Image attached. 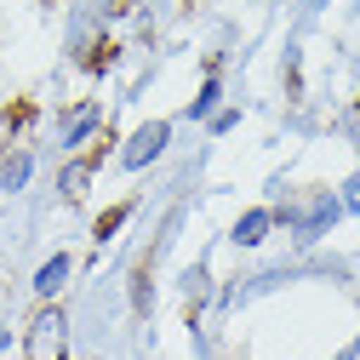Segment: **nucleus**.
Masks as SVG:
<instances>
[{
    "label": "nucleus",
    "mask_w": 360,
    "mask_h": 360,
    "mask_svg": "<svg viewBox=\"0 0 360 360\" xmlns=\"http://www.w3.org/2000/svg\"><path fill=\"white\" fill-rule=\"evenodd\" d=\"M23 360H69V321H63V309H40L29 321Z\"/></svg>",
    "instance_id": "f257e3e1"
},
{
    "label": "nucleus",
    "mask_w": 360,
    "mask_h": 360,
    "mask_svg": "<svg viewBox=\"0 0 360 360\" xmlns=\"http://www.w3.org/2000/svg\"><path fill=\"white\" fill-rule=\"evenodd\" d=\"M166 138H172V126L166 120H149V126H138L131 131V143H126V155H120V166H131V172H143L160 149H166Z\"/></svg>",
    "instance_id": "f03ea898"
},
{
    "label": "nucleus",
    "mask_w": 360,
    "mask_h": 360,
    "mask_svg": "<svg viewBox=\"0 0 360 360\" xmlns=\"http://www.w3.org/2000/svg\"><path fill=\"white\" fill-rule=\"evenodd\" d=\"M98 160H103V149H92V155H80V160L63 166V177H58L63 200H80V195H86V184H92V172H98Z\"/></svg>",
    "instance_id": "7ed1b4c3"
},
{
    "label": "nucleus",
    "mask_w": 360,
    "mask_h": 360,
    "mask_svg": "<svg viewBox=\"0 0 360 360\" xmlns=\"http://www.w3.org/2000/svg\"><path fill=\"white\" fill-rule=\"evenodd\" d=\"M29 172H34V155H29V149L6 155V160H0V189H23V184H29Z\"/></svg>",
    "instance_id": "20e7f679"
},
{
    "label": "nucleus",
    "mask_w": 360,
    "mask_h": 360,
    "mask_svg": "<svg viewBox=\"0 0 360 360\" xmlns=\"http://www.w3.org/2000/svg\"><path fill=\"white\" fill-rule=\"evenodd\" d=\"M92 126H98V103H75L69 120H63V143H80Z\"/></svg>",
    "instance_id": "39448f33"
},
{
    "label": "nucleus",
    "mask_w": 360,
    "mask_h": 360,
    "mask_svg": "<svg viewBox=\"0 0 360 360\" xmlns=\"http://www.w3.org/2000/svg\"><path fill=\"white\" fill-rule=\"evenodd\" d=\"M63 281H69V252H58V257H52V263L40 269V275H34V292H40V297H52V292H58Z\"/></svg>",
    "instance_id": "423d86ee"
},
{
    "label": "nucleus",
    "mask_w": 360,
    "mask_h": 360,
    "mask_svg": "<svg viewBox=\"0 0 360 360\" xmlns=\"http://www.w3.org/2000/svg\"><path fill=\"white\" fill-rule=\"evenodd\" d=\"M269 223H275L269 212H246V217L235 223V240H240V246H257V240L269 235Z\"/></svg>",
    "instance_id": "0eeeda50"
},
{
    "label": "nucleus",
    "mask_w": 360,
    "mask_h": 360,
    "mask_svg": "<svg viewBox=\"0 0 360 360\" xmlns=\"http://www.w3.org/2000/svg\"><path fill=\"white\" fill-rule=\"evenodd\" d=\"M126 217H131V200H120V206H109V212L98 217V240H109V235L120 229V223H126Z\"/></svg>",
    "instance_id": "6e6552de"
},
{
    "label": "nucleus",
    "mask_w": 360,
    "mask_h": 360,
    "mask_svg": "<svg viewBox=\"0 0 360 360\" xmlns=\"http://www.w3.org/2000/svg\"><path fill=\"white\" fill-rule=\"evenodd\" d=\"M109 58H115V46L103 40V46H92V58H86V69H92V75H103V69H109Z\"/></svg>",
    "instance_id": "1a4fd4ad"
},
{
    "label": "nucleus",
    "mask_w": 360,
    "mask_h": 360,
    "mask_svg": "<svg viewBox=\"0 0 360 360\" xmlns=\"http://www.w3.org/2000/svg\"><path fill=\"white\" fill-rule=\"evenodd\" d=\"M212 103H217V75H212V80H206V86H200V98H195V109H189V115H206V109H212Z\"/></svg>",
    "instance_id": "9d476101"
},
{
    "label": "nucleus",
    "mask_w": 360,
    "mask_h": 360,
    "mask_svg": "<svg viewBox=\"0 0 360 360\" xmlns=\"http://www.w3.org/2000/svg\"><path fill=\"white\" fill-rule=\"evenodd\" d=\"M343 206H349V212H360V177H349V189H343Z\"/></svg>",
    "instance_id": "9b49d317"
},
{
    "label": "nucleus",
    "mask_w": 360,
    "mask_h": 360,
    "mask_svg": "<svg viewBox=\"0 0 360 360\" xmlns=\"http://www.w3.org/2000/svg\"><path fill=\"white\" fill-rule=\"evenodd\" d=\"M0 349H6V338H0Z\"/></svg>",
    "instance_id": "f8f14e48"
}]
</instances>
